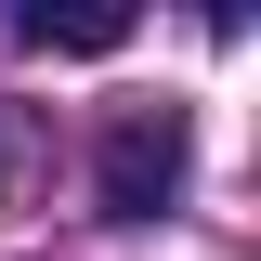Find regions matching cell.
<instances>
[{
  "instance_id": "1",
  "label": "cell",
  "mask_w": 261,
  "mask_h": 261,
  "mask_svg": "<svg viewBox=\"0 0 261 261\" xmlns=\"http://www.w3.org/2000/svg\"><path fill=\"white\" fill-rule=\"evenodd\" d=\"M170 196H183V118L170 105H130L105 130V222H157Z\"/></svg>"
},
{
  "instance_id": "2",
  "label": "cell",
  "mask_w": 261,
  "mask_h": 261,
  "mask_svg": "<svg viewBox=\"0 0 261 261\" xmlns=\"http://www.w3.org/2000/svg\"><path fill=\"white\" fill-rule=\"evenodd\" d=\"M13 39H27V53H118L130 13H118V0H27V13H13Z\"/></svg>"
}]
</instances>
